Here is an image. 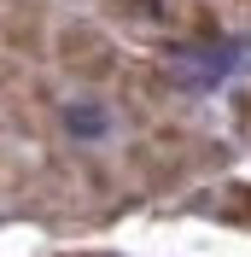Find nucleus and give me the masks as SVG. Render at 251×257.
<instances>
[{
    "label": "nucleus",
    "instance_id": "obj_1",
    "mask_svg": "<svg viewBox=\"0 0 251 257\" xmlns=\"http://www.w3.org/2000/svg\"><path fill=\"white\" fill-rule=\"evenodd\" d=\"M53 59H59L76 82H88V88L117 82L123 64H129V59H117V47H111V35L99 30V24H64V30L53 35Z\"/></svg>",
    "mask_w": 251,
    "mask_h": 257
},
{
    "label": "nucleus",
    "instance_id": "obj_2",
    "mask_svg": "<svg viewBox=\"0 0 251 257\" xmlns=\"http://www.w3.org/2000/svg\"><path fill=\"white\" fill-rule=\"evenodd\" d=\"M6 59H41V6H24L12 0V12H6Z\"/></svg>",
    "mask_w": 251,
    "mask_h": 257
},
{
    "label": "nucleus",
    "instance_id": "obj_3",
    "mask_svg": "<svg viewBox=\"0 0 251 257\" xmlns=\"http://www.w3.org/2000/svg\"><path fill=\"white\" fill-rule=\"evenodd\" d=\"M59 123L70 128V135H82V141H99V135H105V123H111V117H105V111H94L88 99H82V105H76V99H70V105H59Z\"/></svg>",
    "mask_w": 251,
    "mask_h": 257
},
{
    "label": "nucleus",
    "instance_id": "obj_4",
    "mask_svg": "<svg viewBox=\"0 0 251 257\" xmlns=\"http://www.w3.org/2000/svg\"><path fill=\"white\" fill-rule=\"evenodd\" d=\"M187 41H216L222 35V6H210V0H187Z\"/></svg>",
    "mask_w": 251,
    "mask_h": 257
},
{
    "label": "nucleus",
    "instance_id": "obj_5",
    "mask_svg": "<svg viewBox=\"0 0 251 257\" xmlns=\"http://www.w3.org/2000/svg\"><path fill=\"white\" fill-rule=\"evenodd\" d=\"M146 141L164 146V152H187V146H193V128H187V123H175V117H152Z\"/></svg>",
    "mask_w": 251,
    "mask_h": 257
},
{
    "label": "nucleus",
    "instance_id": "obj_6",
    "mask_svg": "<svg viewBox=\"0 0 251 257\" xmlns=\"http://www.w3.org/2000/svg\"><path fill=\"white\" fill-rule=\"evenodd\" d=\"M216 216H222V222H245V228H251V187L222 193V199H216Z\"/></svg>",
    "mask_w": 251,
    "mask_h": 257
},
{
    "label": "nucleus",
    "instance_id": "obj_7",
    "mask_svg": "<svg viewBox=\"0 0 251 257\" xmlns=\"http://www.w3.org/2000/svg\"><path fill=\"white\" fill-rule=\"evenodd\" d=\"M82 181H88L94 193H111V170H105L99 158H82Z\"/></svg>",
    "mask_w": 251,
    "mask_h": 257
},
{
    "label": "nucleus",
    "instance_id": "obj_8",
    "mask_svg": "<svg viewBox=\"0 0 251 257\" xmlns=\"http://www.w3.org/2000/svg\"><path fill=\"white\" fill-rule=\"evenodd\" d=\"M234 128H239V135H251V88L234 99Z\"/></svg>",
    "mask_w": 251,
    "mask_h": 257
},
{
    "label": "nucleus",
    "instance_id": "obj_9",
    "mask_svg": "<svg viewBox=\"0 0 251 257\" xmlns=\"http://www.w3.org/2000/svg\"><path fill=\"white\" fill-rule=\"evenodd\" d=\"M234 6H251V0H234Z\"/></svg>",
    "mask_w": 251,
    "mask_h": 257
}]
</instances>
